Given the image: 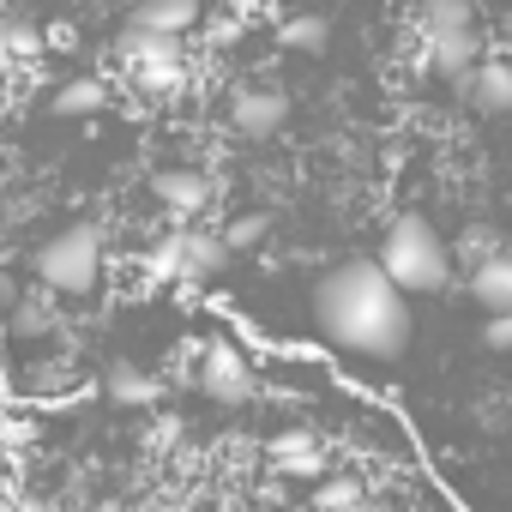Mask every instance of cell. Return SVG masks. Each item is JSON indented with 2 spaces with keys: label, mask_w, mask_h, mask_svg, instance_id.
<instances>
[{
  "label": "cell",
  "mask_w": 512,
  "mask_h": 512,
  "mask_svg": "<svg viewBox=\"0 0 512 512\" xmlns=\"http://www.w3.org/2000/svg\"><path fill=\"white\" fill-rule=\"evenodd\" d=\"M350 500H362V482H350V476H338V482L320 488V512H344Z\"/></svg>",
  "instance_id": "obj_19"
},
{
  "label": "cell",
  "mask_w": 512,
  "mask_h": 512,
  "mask_svg": "<svg viewBox=\"0 0 512 512\" xmlns=\"http://www.w3.org/2000/svg\"><path fill=\"white\" fill-rule=\"evenodd\" d=\"M326 37H332V25H326L320 13H296V19L278 25V43H284V49H302V55H320Z\"/></svg>",
  "instance_id": "obj_15"
},
{
  "label": "cell",
  "mask_w": 512,
  "mask_h": 512,
  "mask_svg": "<svg viewBox=\"0 0 512 512\" xmlns=\"http://www.w3.org/2000/svg\"><path fill=\"white\" fill-rule=\"evenodd\" d=\"M284 115H290V97H284V91H241V97L229 103V121H235V133H247V139H272V133L284 127Z\"/></svg>",
  "instance_id": "obj_7"
},
{
  "label": "cell",
  "mask_w": 512,
  "mask_h": 512,
  "mask_svg": "<svg viewBox=\"0 0 512 512\" xmlns=\"http://www.w3.org/2000/svg\"><path fill=\"white\" fill-rule=\"evenodd\" d=\"M223 241H229V253H235V247H260V241H266V217H235V223L223 229Z\"/></svg>",
  "instance_id": "obj_18"
},
{
  "label": "cell",
  "mask_w": 512,
  "mask_h": 512,
  "mask_svg": "<svg viewBox=\"0 0 512 512\" xmlns=\"http://www.w3.org/2000/svg\"><path fill=\"white\" fill-rule=\"evenodd\" d=\"M31 272L55 290V296H91L103 278V229L97 223H67L61 235H49L37 247Z\"/></svg>",
  "instance_id": "obj_4"
},
{
  "label": "cell",
  "mask_w": 512,
  "mask_h": 512,
  "mask_svg": "<svg viewBox=\"0 0 512 512\" xmlns=\"http://www.w3.org/2000/svg\"><path fill=\"white\" fill-rule=\"evenodd\" d=\"M314 320L320 332L344 350V356H368V362H392L410 350V302L404 290L386 278L380 260H344L314 284Z\"/></svg>",
  "instance_id": "obj_1"
},
{
  "label": "cell",
  "mask_w": 512,
  "mask_h": 512,
  "mask_svg": "<svg viewBox=\"0 0 512 512\" xmlns=\"http://www.w3.org/2000/svg\"><path fill=\"white\" fill-rule=\"evenodd\" d=\"M380 266L404 296H440L452 278V247L434 235L428 217H398L380 241Z\"/></svg>",
  "instance_id": "obj_3"
},
{
  "label": "cell",
  "mask_w": 512,
  "mask_h": 512,
  "mask_svg": "<svg viewBox=\"0 0 512 512\" xmlns=\"http://www.w3.org/2000/svg\"><path fill=\"white\" fill-rule=\"evenodd\" d=\"M151 278H193V229H175L151 247V260H145Z\"/></svg>",
  "instance_id": "obj_13"
},
{
  "label": "cell",
  "mask_w": 512,
  "mask_h": 512,
  "mask_svg": "<svg viewBox=\"0 0 512 512\" xmlns=\"http://www.w3.org/2000/svg\"><path fill=\"white\" fill-rule=\"evenodd\" d=\"M25 55H37V31H31L25 19H7V13H0V67H7V61H25Z\"/></svg>",
  "instance_id": "obj_17"
},
{
  "label": "cell",
  "mask_w": 512,
  "mask_h": 512,
  "mask_svg": "<svg viewBox=\"0 0 512 512\" xmlns=\"http://www.w3.org/2000/svg\"><path fill=\"white\" fill-rule=\"evenodd\" d=\"M416 61H422L428 79H470L482 67L470 0H428L422 25H416Z\"/></svg>",
  "instance_id": "obj_2"
},
{
  "label": "cell",
  "mask_w": 512,
  "mask_h": 512,
  "mask_svg": "<svg viewBox=\"0 0 512 512\" xmlns=\"http://www.w3.org/2000/svg\"><path fill=\"white\" fill-rule=\"evenodd\" d=\"M133 25L181 37V31H193V25H199V0H139V7H133Z\"/></svg>",
  "instance_id": "obj_12"
},
{
  "label": "cell",
  "mask_w": 512,
  "mask_h": 512,
  "mask_svg": "<svg viewBox=\"0 0 512 512\" xmlns=\"http://www.w3.org/2000/svg\"><path fill=\"white\" fill-rule=\"evenodd\" d=\"M103 392H109V404H127V410H151L163 386H157V380H151L145 368H109Z\"/></svg>",
  "instance_id": "obj_14"
},
{
  "label": "cell",
  "mask_w": 512,
  "mask_h": 512,
  "mask_svg": "<svg viewBox=\"0 0 512 512\" xmlns=\"http://www.w3.org/2000/svg\"><path fill=\"white\" fill-rule=\"evenodd\" d=\"M344 512H392V506H386V500H374V494H362V500H350Z\"/></svg>",
  "instance_id": "obj_22"
},
{
  "label": "cell",
  "mask_w": 512,
  "mask_h": 512,
  "mask_svg": "<svg viewBox=\"0 0 512 512\" xmlns=\"http://www.w3.org/2000/svg\"><path fill=\"white\" fill-rule=\"evenodd\" d=\"M272 464H278L284 476H326V452H320V440L302 434V428H290V434L272 440Z\"/></svg>",
  "instance_id": "obj_11"
},
{
  "label": "cell",
  "mask_w": 512,
  "mask_h": 512,
  "mask_svg": "<svg viewBox=\"0 0 512 512\" xmlns=\"http://www.w3.org/2000/svg\"><path fill=\"white\" fill-rule=\"evenodd\" d=\"M199 392L217 398V404H247L260 386H253V368H247V356H241L235 344L211 338V344L199 350Z\"/></svg>",
  "instance_id": "obj_6"
},
{
  "label": "cell",
  "mask_w": 512,
  "mask_h": 512,
  "mask_svg": "<svg viewBox=\"0 0 512 512\" xmlns=\"http://www.w3.org/2000/svg\"><path fill=\"white\" fill-rule=\"evenodd\" d=\"M464 91H470L476 115H512V61H482L464 79Z\"/></svg>",
  "instance_id": "obj_8"
},
{
  "label": "cell",
  "mask_w": 512,
  "mask_h": 512,
  "mask_svg": "<svg viewBox=\"0 0 512 512\" xmlns=\"http://www.w3.org/2000/svg\"><path fill=\"white\" fill-rule=\"evenodd\" d=\"M482 344L488 350H512V314H488L482 320Z\"/></svg>",
  "instance_id": "obj_20"
},
{
  "label": "cell",
  "mask_w": 512,
  "mask_h": 512,
  "mask_svg": "<svg viewBox=\"0 0 512 512\" xmlns=\"http://www.w3.org/2000/svg\"><path fill=\"white\" fill-rule=\"evenodd\" d=\"M151 187H157V199H163L175 217H199V211L211 205V181H205L199 169H163Z\"/></svg>",
  "instance_id": "obj_9"
},
{
  "label": "cell",
  "mask_w": 512,
  "mask_h": 512,
  "mask_svg": "<svg viewBox=\"0 0 512 512\" xmlns=\"http://www.w3.org/2000/svg\"><path fill=\"white\" fill-rule=\"evenodd\" d=\"M181 434H187V428H181V416H157V422H151V446H157V452L181 446Z\"/></svg>",
  "instance_id": "obj_21"
},
{
  "label": "cell",
  "mask_w": 512,
  "mask_h": 512,
  "mask_svg": "<svg viewBox=\"0 0 512 512\" xmlns=\"http://www.w3.org/2000/svg\"><path fill=\"white\" fill-rule=\"evenodd\" d=\"M115 49H121V61L133 67V79H139L145 91H181V79H187V67H181V37L127 25Z\"/></svg>",
  "instance_id": "obj_5"
},
{
  "label": "cell",
  "mask_w": 512,
  "mask_h": 512,
  "mask_svg": "<svg viewBox=\"0 0 512 512\" xmlns=\"http://www.w3.org/2000/svg\"><path fill=\"white\" fill-rule=\"evenodd\" d=\"M470 296L488 308V314H512V253H494L470 272Z\"/></svg>",
  "instance_id": "obj_10"
},
{
  "label": "cell",
  "mask_w": 512,
  "mask_h": 512,
  "mask_svg": "<svg viewBox=\"0 0 512 512\" xmlns=\"http://www.w3.org/2000/svg\"><path fill=\"white\" fill-rule=\"evenodd\" d=\"M109 103V85L103 79H67L55 91V115H97Z\"/></svg>",
  "instance_id": "obj_16"
}]
</instances>
